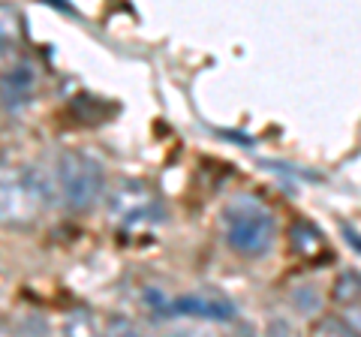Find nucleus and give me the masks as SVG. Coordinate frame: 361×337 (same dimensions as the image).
Masks as SVG:
<instances>
[{"label":"nucleus","mask_w":361,"mask_h":337,"mask_svg":"<svg viewBox=\"0 0 361 337\" xmlns=\"http://www.w3.org/2000/svg\"><path fill=\"white\" fill-rule=\"evenodd\" d=\"M109 211L118 217L121 226H139V223H160L163 205L154 196V190L139 181L127 178L109 193Z\"/></svg>","instance_id":"obj_5"},{"label":"nucleus","mask_w":361,"mask_h":337,"mask_svg":"<svg viewBox=\"0 0 361 337\" xmlns=\"http://www.w3.org/2000/svg\"><path fill=\"white\" fill-rule=\"evenodd\" d=\"M286 241H289V253L301 259L304 265H322L331 259V247L329 238L322 235V229L310 223L307 217H298L289 223V232H286Z\"/></svg>","instance_id":"obj_7"},{"label":"nucleus","mask_w":361,"mask_h":337,"mask_svg":"<svg viewBox=\"0 0 361 337\" xmlns=\"http://www.w3.org/2000/svg\"><path fill=\"white\" fill-rule=\"evenodd\" d=\"M310 337H358V334L349 329L343 319H337V317H322V319L313 322Z\"/></svg>","instance_id":"obj_10"},{"label":"nucleus","mask_w":361,"mask_h":337,"mask_svg":"<svg viewBox=\"0 0 361 337\" xmlns=\"http://www.w3.org/2000/svg\"><path fill=\"white\" fill-rule=\"evenodd\" d=\"M37 87H39V73L30 61H16L13 66H6L4 78H0V94H4L6 115L25 111L33 103V97H37Z\"/></svg>","instance_id":"obj_6"},{"label":"nucleus","mask_w":361,"mask_h":337,"mask_svg":"<svg viewBox=\"0 0 361 337\" xmlns=\"http://www.w3.org/2000/svg\"><path fill=\"white\" fill-rule=\"evenodd\" d=\"M54 190L73 214H85L106 193V168L87 151H63L54 160Z\"/></svg>","instance_id":"obj_3"},{"label":"nucleus","mask_w":361,"mask_h":337,"mask_svg":"<svg viewBox=\"0 0 361 337\" xmlns=\"http://www.w3.org/2000/svg\"><path fill=\"white\" fill-rule=\"evenodd\" d=\"M148 305L154 310V317H160V319H178V317L205 319V322H232L235 319V305L214 289L187 292V295H180V298L148 295Z\"/></svg>","instance_id":"obj_4"},{"label":"nucleus","mask_w":361,"mask_h":337,"mask_svg":"<svg viewBox=\"0 0 361 337\" xmlns=\"http://www.w3.org/2000/svg\"><path fill=\"white\" fill-rule=\"evenodd\" d=\"M343 322L361 337V310H346V319H343Z\"/></svg>","instance_id":"obj_13"},{"label":"nucleus","mask_w":361,"mask_h":337,"mask_svg":"<svg viewBox=\"0 0 361 337\" xmlns=\"http://www.w3.org/2000/svg\"><path fill=\"white\" fill-rule=\"evenodd\" d=\"M163 337H214L208 329H199V325H184V329H175Z\"/></svg>","instance_id":"obj_12"},{"label":"nucleus","mask_w":361,"mask_h":337,"mask_svg":"<svg viewBox=\"0 0 361 337\" xmlns=\"http://www.w3.org/2000/svg\"><path fill=\"white\" fill-rule=\"evenodd\" d=\"M223 235L241 259H262L277 238V217L259 199L238 196L223 208Z\"/></svg>","instance_id":"obj_1"},{"label":"nucleus","mask_w":361,"mask_h":337,"mask_svg":"<svg viewBox=\"0 0 361 337\" xmlns=\"http://www.w3.org/2000/svg\"><path fill=\"white\" fill-rule=\"evenodd\" d=\"M106 337H145L127 317H111L106 325Z\"/></svg>","instance_id":"obj_11"},{"label":"nucleus","mask_w":361,"mask_h":337,"mask_svg":"<svg viewBox=\"0 0 361 337\" xmlns=\"http://www.w3.org/2000/svg\"><path fill=\"white\" fill-rule=\"evenodd\" d=\"M54 187L30 166H6L0 181V214L13 229H27L49 211Z\"/></svg>","instance_id":"obj_2"},{"label":"nucleus","mask_w":361,"mask_h":337,"mask_svg":"<svg viewBox=\"0 0 361 337\" xmlns=\"http://www.w3.org/2000/svg\"><path fill=\"white\" fill-rule=\"evenodd\" d=\"M63 337H99L97 322H94V317H90V310L75 307V310L66 313V319H63Z\"/></svg>","instance_id":"obj_9"},{"label":"nucleus","mask_w":361,"mask_h":337,"mask_svg":"<svg viewBox=\"0 0 361 337\" xmlns=\"http://www.w3.org/2000/svg\"><path fill=\"white\" fill-rule=\"evenodd\" d=\"M331 301L343 310H361V271L349 268L337 274L331 283Z\"/></svg>","instance_id":"obj_8"},{"label":"nucleus","mask_w":361,"mask_h":337,"mask_svg":"<svg viewBox=\"0 0 361 337\" xmlns=\"http://www.w3.org/2000/svg\"><path fill=\"white\" fill-rule=\"evenodd\" d=\"M229 337H256V331L250 329V325H238V329H235Z\"/></svg>","instance_id":"obj_14"}]
</instances>
